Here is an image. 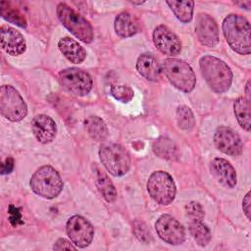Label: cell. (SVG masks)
<instances>
[{"label": "cell", "mask_w": 251, "mask_h": 251, "mask_svg": "<svg viewBox=\"0 0 251 251\" xmlns=\"http://www.w3.org/2000/svg\"><path fill=\"white\" fill-rule=\"evenodd\" d=\"M224 36L229 47L238 54L249 55L250 47V24L246 18L240 15L230 14L224 19Z\"/></svg>", "instance_id": "obj_1"}, {"label": "cell", "mask_w": 251, "mask_h": 251, "mask_svg": "<svg viewBox=\"0 0 251 251\" xmlns=\"http://www.w3.org/2000/svg\"><path fill=\"white\" fill-rule=\"evenodd\" d=\"M155 229L159 237L171 245H179L185 240L183 226L170 215L161 216L155 224Z\"/></svg>", "instance_id": "obj_11"}, {"label": "cell", "mask_w": 251, "mask_h": 251, "mask_svg": "<svg viewBox=\"0 0 251 251\" xmlns=\"http://www.w3.org/2000/svg\"><path fill=\"white\" fill-rule=\"evenodd\" d=\"M189 231L198 245L206 246L210 242V230L201 220H192L189 224Z\"/></svg>", "instance_id": "obj_26"}, {"label": "cell", "mask_w": 251, "mask_h": 251, "mask_svg": "<svg viewBox=\"0 0 251 251\" xmlns=\"http://www.w3.org/2000/svg\"><path fill=\"white\" fill-rule=\"evenodd\" d=\"M1 47L11 56H19L25 51V40L22 33L16 28L1 26Z\"/></svg>", "instance_id": "obj_15"}, {"label": "cell", "mask_w": 251, "mask_h": 251, "mask_svg": "<svg viewBox=\"0 0 251 251\" xmlns=\"http://www.w3.org/2000/svg\"><path fill=\"white\" fill-rule=\"evenodd\" d=\"M153 151L158 157L166 160H176L178 155L175 142L165 136L156 139L153 143Z\"/></svg>", "instance_id": "obj_23"}, {"label": "cell", "mask_w": 251, "mask_h": 251, "mask_svg": "<svg viewBox=\"0 0 251 251\" xmlns=\"http://www.w3.org/2000/svg\"><path fill=\"white\" fill-rule=\"evenodd\" d=\"M199 65L202 75L213 91L221 94L229 89L232 82V72L223 60L206 55L200 59Z\"/></svg>", "instance_id": "obj_2"}, {"label": "cell", "mask_w": 251, "mask_h": 251, "mask_svg": "<svg viewBox=\"0 0 251 251\" xmlns=\"http://www.w3.org/2000/svg\"><path fill=\"white\" fill-rule=\"evenodd\" d=\"M187 216L192 220H201L204 218V211L202 206L197 202H190L185 206Z\"/></svg>", "instance_id": "obj_30"}, {"label": "cell", "mask_w": 251, "mask_h": 251, "mask_svg": "<svg viewBox=\"0 0 251 251\" xmlns=\"http://www.w3.org/2000/svg\"><path fill=\"white\" fill-rule=\"evenodd\" d=\"M250 203H251V199H250V192H247V194L244 196V198H243V202H242L243 212H244L245 216L247 217V219H250Z\"/></svg>", "instance_id": "obj_35"}, {"label": "cell", "mask_w": 251, "mask_h": 251, "mask_svg": "<svg viewBox=\"0 0 251 251\" xmlns=\"http://www.w3.org/2000/svg\"><path fill=\"white\" fill-rule=\"evenodd\" d=\"M0 113L11 122L22 121L27 114L25 102L11 85H2L0 88Z\"/></svg>", "instance_id": "obj_8"}, {"label": "cell", "mask_w": 251, "mask_h": 251, "mask_svg": "<svg viewBox=\"0 0 251 251\" xmlns=\"http://www.w3.org/2000/svg\"><path fill=\"white\" fill-rule=\"evenodd\" d=\"M66 230L72 243L80 248L88 246L94 235L92 225L85 218L78 215H75L68 220Z\"/></svg>", "instance_id": "obj_10"}, {"label": "cell", "mask_w": 251, "mask_h": 251, "mask_svg": "<svg viewBox=\"0 0 251 251\" xmlns=\"http://www.w3.org/2000/svg\"><path fill=\"white\" fill-rule=\"evenodd\" d=\"M176 121L178 126L184 130H190L195 124L193 113L187 106H180L177 108Z\"/></svg>", "instance_id": "obj_28"}, {"label": "cell", "mask_w": 251, "mask_h": 251, "mask_svg": "<svg viewBox=\"0 0 251 251\" xmlns=\"http://www.w3.org/2000/svg\"><path fill=\"white\" fill-rule=\"evenodd\" d=\"M133 232L135 236L143 242H148L150 239V231L148 230L146 225L142 222H134L133 224Z\"/></svg>", "instance_id": "obj_31"}, {"label": "cell", "mask_w": 251, "mask_h": 251, "mask_svg": "<svg viewBox=\"0 0 251 251\" xmlns=\"http://www.w3.org/2000/svg\"><path fill=\"white\" fill-rule=\"evenodd\" d=\"M56 12L60 22L77 39L84 43H90L92 41L93 29L86 19L75 12L65 3H60L57 6Z\"/></svg>", "instance_id": "obj_6"}, {"label": "cell", "mask_w": 251, "mask_h": 251, "mask_svg": "<svg viewBox=\"0 0 251 251\" xmlns=\"http://www.w3.org/2000/svg\"><path fill=\"white\" fill-rule=\"evenodd\" d=\"M85 128L89 136L95 141H104L108 136V127L104 121L97 116L88 117L85 122Z\"/></svg>", "instance_id": "obj_22"}, {"label": "cell", "mask_w": 251, "mask_h": 251, "mask_svg": "<svg viewBox=\"0 0 251 251\" xmlns=\"http://www.w3.org/2000/svg\"><path fill=\"white\" fill-rule=\"evenodd\" d=\"M1 15L3 19H5L10 23L16 24L21 27L26 26V21L25 17L20 13L19 10L14 9L13 7H10L8 2H5V1L1 2Z\"/></svg>", "instance_id": "obj_27"}, {"label": "cell", "mask_w": 251, "mask_h": 251, "mask_svg": "<svg viewBox=\"0 0 251 251\" xmlns=\"http://www.w3.org/2000/svg\"><path fill=\"white\" fill-rule=\"evenodd\" d=\"M214 142L220 151L230 156L240 155L243 149V144L239 135L226 126H220L216 129Z\"/></svg>", "instance_id": "obj_12"}, {"label": "cell", "mask_w": 251, "mask_h": 251, "mask_svg": "<svg viewBox=\"0 0 251 251\" xmlns=\"http://www.w3.org/2000/svg\"><path fill=\"white\" fill-rule=\"evenodd\" d=\"M133 5H141L142 3H144V2H131Z\"/></svg>", "instance_id": "obj_37"}, {"label": "cell", "mask_w": 251, "mask_h": 251, "mask_svg": "<svg viewBox=\"0 0 251 251\" xmlns=\"http://www.w3.org/2000/svg\"><path fill=\"white\" fill-rule=\"evenodd\" d=\"M54 250H75V247L67 239L65 238H59L54 246H53Z\"/></svg>", "instance_id": "obj_32"}, {"label": "cell", "mask_w": 251, "mask_h": 251, "mask_svg": "<svg viewBox=\"0 0 251 251\" xmlns=\"http://www.w3.org/2000/svg\"><path fill=\"white\" fill-rule=\"evenodd\" d=\"M153 42L163 54L176 56L181 50L179 38L167 26L159 25L153 31Z\"/></svg>", "instance_id": "obj_13"}, {"label": "cell", "mask_w": 251, "mask_h": 251, "mask_svg": "<svg viewBox=\"0 0 251 251\" xmlns=\"http://www.w3.org/2000/svg\"><path fill=\"white\" fill-rule=\"evenodd\" d=\"M211 172L216 179L224 186L232 188L236 185L237 177L232 165L223 158H215L211 162Z\"/></svg>", "instance_id": "obj_17"}, {"label": "cell", "mask_w": 251, "mask_h": 251, "mask_svg": "<svg viewBox=\"0 0 251 251\" xmlns=\"http://www.w3.org/2000/svg\"><path fill=\"white\" fill-rule=\"evenodd\" d=\"M59 79L66 90L76 96H84L92 88L91 76L77 68H69L61 71Z\"/></svg>", "instance_id": "obj_9"}, {"label": "cell", "mask_w": 251, "mask_h": 251, "mask_svg": "<svg viewBox=\"0 0 251 251\" xmlns=\"http://www.w3.org/2000/svg\"><path fill=\"white\" fill-rule=\"evenodd\" d=\"M161 70L176 88L183 92L193 90L196 77L192 68L186 62L176 58H168L163 61Z\"/></svg>", "instance_id": "obj_3"}, {"label": "cell", "mask_w": 251, "mask_h": 251, "mask_svg": "<svg viewBox=\"0 0 251 251\" xmlns=\"http://www.w3.org/2000/svg\"><path fill=\"white\" fill-rule=\"evenodd\" d=\"M95 184L101 193V195L104 197V199L107 202H114L117 197V191L113 184V182L110 180L108 176L100 171L99 169L96 170V177H95Z\"/></svg>", "instance_id": "obj_24"}, {"label": "cell", "mask_w": 251, "mask_h": 251, "mask_svg": "<svg viewBox=\"0 0 251 251\" xmlns=\"http://www.w3.org/2000/svg\"><path fill=\"white\" fill-rule=\"evenodd\" d=\"M137 72L146 79L151 81H158L161 77V66L157 59L148 53L142 54L138 57L136 62Z\"/></svg>", "instance_id": "obj_18"}, {"label": "cell", "mask_w": 251, "mask_h": 251, "mask_svg": "<svg viewBox=\"0 0 251 251\" xmlns=\"http://www.w3.org/2000/svg\"><path fill=\"white\" fill-rule=\"evenodd\" d=\"M114 27L118 35L122 37H129L138 31L139 25L131 14L122 12L116 17Z\"/></svg>", "instance_id": "obj_20"}, {"label": "cell", "mask_w": 251, "mask_h": 251, "mask_svg": "<svg viewBox=\"0 0 251 251\" xmlns=\"http://www.w3.org/2000/svg\"><path fill=\"white\" fill-rule=\"evenodd\" d=\"M58 47L63 55L74 64H80L86 57L84 48L70 37H63L58 42Z\"/></svg>", "instance_id": "obj_19"}, {"label": "cell", "mask_w": 251, "mask_h": 251, "mask_svg": "<svg viewBox=\"0 0 251 251\" xmlns=\"http://www.w3.org/2000/svg\"><path fill=\"white\" fill-rule=\"evenodd\" d=\"M149 195L161 205H169L176 196V188L173 177L164 171L152 173L147 181Z\"/></svg>", "instance_id": "obj_7"}, {"label": "cell", "mask_w": 251, "mask_h": 251, "mask_svg": "<svg viewBox=\"0 0 251 251\" xmlns=\"http://www.w3.org/2000/svg\"><path fill=\"white\" fill-rule=\"evenodd\" d=\"M31 129L34 137L42 144L50 143L57 133V126L52 118L47 115H37L31 122Z\"/></svg>", "instance_id": "obj_16"}, {"label": "cell", "mask_w": 251, "mask_h": 251, "mask_svg": "<svg viewBox=\"0 0 251 251\" xmlns=\"http://www.w3.org/2000/svg\"><path fill=\"white\" fill-rule=\"evenodd\" d=\"M14 168V161L12 158H7L1 165V174H10Z\"/></svg>", "instance_id": "obj_34"}, {"label": "cell", "mask_w": 251, "mask_h": 251, "mask_svg": "<svg viewBox=\"0 0 251 251\" xmlns=\"http://www.w3.org/2000/svg\"><path fill=\"white\" fill-rule=\"evenodd\" d=\"M99 157L104 168L114 176L126 175L130 168L129 154L121 144L103 143L99 149Z\"/></svg>", "instance_id": "obj_5"}, {"label": "cell", "mask_w": 251, "mask_h": 251, "mask_svg": "<svg viewBox=\"0 0 251 251\" xmlns=\"http://www.w3.org/2000/svg\"><path fill=\"white\" fill-rule=\"evenodd\" d=\"M250 100L246 97H239L234 101L233 110L235 118L239 124V126L249 131L251 128V115H250Z\"/></svg>", "instance_id": "obj_21"}, {"label": "cell", "mask_w": 251, "mask_h": 251, "mask_svg": "<svg viewBox=\"0 0 251 251\" xmlns=\"http://www.w3.org/2000/svg\"><path fill=\"white\" fill-rule=\"evenodd\" d=\"M175 16L182 23H188L192 19L194 2L193 1H167Z\"/></svg>", "instance_id": "obj_25"}, {"label": "cell", "mask_w": 251, "mask_h": 251, "mask_svg": "<svg viewBox=\"0 0 251 251\" xmlns=\"http://www.w3.org/2000/svg\"><path fill=\"white\" fill-rule=\"evenodd\" d=\"M245 92H246V98L250 100V80H247V82H246Z\"/></svg>", "instance_id": "obj_36"}, {"label": "cell", "mask_w": 251, "mask_h": 251, "mask_svg": "<svg viewBox=\"0 0 251 251\" xmlns=\"http://www.w3.org/2000/svg\"><path fill=\"white\" fill-rule=\"evenodd\" d=\"M196 34L198 40L201 44L214 47L219 42V29L215 20L208 14L201 13L197 16L196 25H195Z\"/></svg>", "instance_id": "obj_14"}, {"label": "cell", "mask_w": 251, "mask_h": 251, "mask_svg": "<svg viewBox=\"0 0 251 251\" xmlns=\"http://www.w3.org/2000/svg\"><path fill=\"white\" fill-rule=\"evenodd\" d=\"M111 94L118 101L123 103H127L133 98L134 93L129 86L125 84H118V85H112Z\"/></svg>", "instance_id": "obj_29"}, {"label": "cell", "mask_w": 251, "mask_h": 251, "mask_svg": "<svg viewBox=\"0 0 251 251\" xmlns=\"http://www.w3.org/2000/svg\"><path fill=\"white\" fill-rule=\"evenodd\" d=\"M30 187L32 191L46 199H52L58 196L64 186L59 173L51 166H42L35 171L30 178Z\"/></svg>", "instance_id": "obj_4"}, {"label": "cell", "mask_w": 251, "mask_h": 251, "mask_svg": "<svg viewBox=\"0 0 251 251\" xmlns=\"http://www.w3.org/2000/svg\"><path fill=\"white\" fill-rule=\"evenodd\" d=\"M9 213L11 215L10 217V222L13 226H17L19 223H22L21 221V213L19 212V210L17 208H15L14 206L10 207Z\"/></svg>", "instance_id": "obj_33"}]
</instances>
